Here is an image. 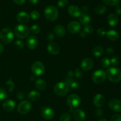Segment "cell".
I'll list each match as a JSON object with an SVG mask.
<instances>
[{"label": "cell", "instance_id": "obj_44", "mask_svg": "<svg viewBox=\"0 0 121 121\" xmlns=\"http://www.w3.org/2000/svg\"><path fill=\"white\" fill-rule=\"evenodd\" d=\"M113 52H114V50H113V49L112 48V47H108L106 50V54H109V55H111V54H112L113 53Z\"/></svg>", "mask_w": 121, "mask_h": 121}, {"label": "cell", "instance_id": "obj_13", "mask_svg": "<svg viewBox=\"0 0 121 121\" xmlns=\"http://www.w3.org/2000/svg\"><path fill=\"white\" fill-rule=\"evenodd\" d=\"M69 14L72 17L74 18H79V17L81 15L82 11L80 8L76 5H72L69 6L67 9Z\"/></svg>", "mask_w": 121, "mask_h": 121}, {"label": "cell", "instance_id": "obj_14", "mask_svg": "<svg viewBox=\"0 0 121 121\" xmlns=\"http://www.w3.org/2000/svg\"><path fill=\"white\" fill-rule=\"evenodd\" d=\"M109 106L112 111L121 112V100L118 99H112L109 103Z\"/></svg>", "mask_w": 121, "mask_h": 121}, {"label": "cell", "instance_id": "obj_51", "mask_svg": "<svg viewBox=\"0 0 121 121\" xmlns=\"http://www.w3.org/2000/svg\"><path fill=\"white\" fill-rule=\"evenodd\" d=\"M4 51V46L2 44L0 43V54L2 53Z\"/></svg>", "mask_w": 121, "mask_h": 121}, {"label": "cell", "instance_id": "obj_19", "mask_svg": "<svg viewBox=\"0 0 121 121\" xmlns=\"http://www.w3.org/2000/svg\"><path fill=\"white\" fill-rule=\"evenodd\" d=\"M60 47L56 43H50L47 46V50L50 54H53V55L59 54V52H60Z\"/></svg>", "mask_w": 121, "mask_h": 121}, {"label": "cell", "instance_id": "obj_52", "mask_svg": "<svg viewBox=\"0 0 121 121\" xmlns=\"http://www.w3.org/2000/svg\"><path fill=\"white\" fill-rule=\"evenodd\" d=\"M82 9H83V11H87V10H88V9H89V7H87V6H86V5H85V6H83V7Z\"/></svg>", "mask_w": 121, "mask_h": 121}, {"label": "cell", "instance_id": "obj_11", "mask_svg": "<svg viewBox=\"0 0 121 121\" xmlns=\"http://www.w3.org/2000/svg\"><path fill=\"white\" fill-rule=\"evenodd\" d=\"M94 62L91 58H86L82 60L80 65L81 69L84 71H89L93 68Z\"/></svg>", "mask_w": 121, "mask_h": 121}, {"label": "cell", "instance_id": "obj_48", "mask_svg": "<svg viewBox=\"0 0 121 121\" xmlns=\"http://www.w3.org/2000/svg\"><path fill=\"white\" fill-rule=\"evenodd\" d=\"M15 3L19 5H21V4H23L25 3L26 0H13Z\"/></svg>", "mask_w": 121, "mask_h": 121}, {"label": "cell", "instance_id": "obj_20", "mask_svg": "<svg viewBox=\"0 0 121 121\" xmlns=\"http://www.w3.org/2000/svg\"><path fill=\"white\" fill-rule=\"evenodd\" d=\"M2 108L6 111H12L15 109V103L12 100H7L2 104Z\"/></svg>", "mask_w": 121, "mask_h": 121}, {"label": "cell", "instance_id": "obj_47", "mask_svg": "<svg viewBox=\"0 0 121 121\" xmlns=\"http://www.w3.org/2000/svg\"><path fill=\"white\" fill-rule=\"evenodd\" d=\"M116 13H117L119 15H121V5H118L116 7Z\"/></svg>", "mask_w": 121, "mask_h": 121}, {"label": "cell", "instance_id": "obj_33", "mask_svg": "<svg viewBox=\"0 0 121 121\" xmlns=\"http://www.w3.org/2000/svg\"><path fill=\"white\" fill-rule=\"evenodd\" d=\"M83 31L86 34H91L93 31V28L91 25L86 24L83 27Z\"/></svg>", "mask_w": 121, "mask_h": 121}, {"label": "cell", "instance_id": "obj_45", "mask_svg": "<svg viewBox=\"0 0 121 121\" xmlns=\"http://www.w3.org/2000/svg\"><path fill=\"white\" fill-rule=\"evenodd\" d=\"M17 96L18 98V99L22 100V99H23L24 98V94L23 92H19L18 93H17Z\"/></svg>", "mask_w": 121, "mask_h": 121}, {"label": "cell", "instance_id": "obj_30", "mask_svg": "<svg viewBox=\"0 0 121 121\" xmlns=\"http://www.w3.org/2000/svg\"><path fill=\"white\" fill-rule=\"evenodd\" d=\"M100 65L104 68H107L111 65V62H110V60L107 57L103 58L100 61Z\"/></svg>", "mask_w": 121, "mask_h": 121}, {"label": "cell", "instance_id": "obj_17", "mask_svg": "<svg viewBox=\"0 0 121 121\" xmlns=\"http://www.w3.org/2000/svg\"><path fill=\"white\" fill-rule=\"evenodd\" d=\"M93 104L95 106L98 108H100L105 104V98L101 94H97L94 97L93 100Z\"/></svg>", "mask_w": 121, "mask_h": 121}, {"label": "cell", "instance_id": "obj_28", "mask_svg": "<svg viewBox=\"0 0 121 121\" xmlns=\"http://www.w3.org/2000/svg\"><path fill=\"white\" fill-rule=\"evenodd\" d=\"M66 82L69 85V88L70 87L72 89H76L79 87V83L76 81V80H74V79H72V78H69L66 80Z\"/></svg>", "mask_w": 121, "mask_h": 121}, {"label": "cell", "instance_id": "obj_36", "mask_svg": "<svg viewBox=\"0 0 121 121\" xmlns=\"http://www.w3.org/2000/svg\"><path fill=\"white\" fill-rule=\"evenodd\" d=\"M68 4V0H59L57 2V5L60 8H63Z\"/></svg>", "mask_w": 121, "mask_h": 121}, {"label": "cell", "instance_id": "obj_49", "mask_svg": "<svg viewBox=\"0 0 121 121\" xmlns=\"http://www.w3.org/2000/svg\"><path fill=\"white\" fill-rule=\"evenodd\" d=\"M79 35H80V36L82 38H85L86 37V35H87V34L83 30L79 32Z\"/></svg>", "mask_w": 121, "mask_h": 121}, {"label": "cell", "instance_id": "obj_53", "mask_svg": "<svg viewBox=\"0 0 121 121\" xmlns=\"http://www.w3.org/2000/svg\"><path fill=\"white\" fill-rule=\"evenodd\" d=\"M98 121H108L106 120V119H100V120H99Z\"/></svg>", "mask_w": 121, "mask_h": 121}, {"label": "cell", "instance_id": "obj_38", "mask_svg": "<svg viewBox=\"0 0 121 121\" xmlns=\"http://www.w3.org/2000/svg\"><path fill=\"white\" fill-rule=\"evenodd\" d=\"M7 96V95L5 90L3 89L0 88V101L4 100Z\"/></svg>", "mask_w": 121, "mask_h": 121}, {"label": "cell", "instance_id": "obj_37", "mask_svg": "<svg viewBox=\"0 0 121 121\" xmlns=\"http://www.w3.org/2000/svg\"><path fill=\"white\" fill-rule=\"evenodd\" d=\"M15 46L17 48L19 49H22L24 47V43L21 40H17L15 43Z\"/></svg>", "mask_w": 121, "mask_h": 121}, {"label": "cell", "instance_id": "obj_1", "mask_svg": "<svg viewBox=\"0 0 121 121\" xmlns=\"http://www.w3.org/2000/svg\"><path fill=\"white\" fill-rule=\"evenodd\" d=\"M106 76L112 82H119L121 80V70L117 67H111L106 71Z\"/></svg>", "mask_w": 121, "mask_h": 121}, {"label": "cell", "instance_id": "obj_7", "mask_svg": "<svg viewBox=\"0 0 121 121\" xmlns=\"http://www.w3.org/2000/svg\"><path fill=\"white\" fill-rule=\"evenodd\" d=\"M67 104L71 108H76L80 105L81 99L76 94H72L67 98Z\"/></svg>", "mask_w": 121, "mask_h": 121}, {"label": "cell", "instance_id": "obj_5", "mask_svg": "<svg viewBox=\"0 0 121 121\" xmlns=\"http://www.w3.org/2000/svg\"><path fill=\"white\" fill-rule=\"evenodd\" d=\"M30 33V30L27 26L24 24L18 25L14 29V34L19 39H25L27 37Z\"/></svg>", "mask_w": 121, "mask_h": 121}, {"label": "cell", "instance_id": "obj_2", "mask_svg": "<svg viewBox=\"0 0 121 121\" xmlns=\"http://www.w3.org/2000/svg\"><path fill=\"white\" fill-rule=\"evenodd\" d=\"M44 13L47 20L50 21H55L59 17V11L54 5L47 6L44 9Z\"/></svg>", "mask_w": 121, "mask_h": 121}, {"label": "cell", "instance_id": "obj_39", "mask_svg": "<svg viewBox=\"0 0 121 121\" xmlns=\"http://www.w3.org/2000/svg\"><path fill=\"white\" fill-rule=\"evenodd\" d=\"M110 62H111V65H112V66H117L119 63V59L118 57L113 56L110 60Z\"/></svg>", "mask_w": 121, "mask_h": 121}, {"label": "cell", "instance_id": "obj_3", "mask_svg": "<svg viewBox=\"0 0 121 121\" xmlns=\"http://www.w3.org/2000/svg\"><path fill=\"white\" fill-rule=\"evenodd\" d=\"M69 91V86L66 82H61L54 86V92L56 95L60 96H65Z\"/></svg>", "mask_w": 121, "mask_h": 121}, {"label": "cell", "instance_id": "obj_46", "mask_svg": "<svg viewBox=\"0 0 121 121\" xmlns=\"http://www.w3.org/2000/svg\"><path fill=\"white\" fill-rule=\"evenodd\" d=\"M47 39L48 41H53L54 39V35H53L52 33H49V34H48V35H47Z\"/></svg>", "mask_w": 121, "mask_h": 121}, {"label": "cell", "instance_id": "obj_15", "mask_svg": "<svg viewBox=\"0 0 121 121\" xmlns=\"http://www.w3.org/2000/svg\"><path fill=\"white\" fill-rule=\"evenodd\" d=\"M39 41L36 37L34 35H30L27 39V44L28 48L31 50H34L38 46Z\"/></svg>", "mask_w": 121, "mask_h": 121}, {"label": "cell", "instance_id": "obj_18", "mask_svg": "<svg viewBox=\"0 0 121 121\" xmlns=\"http://www.w3.org/2000/svg\"><path fill=\"white\" fill-rule=\"evenodd\" d=\"M16 18L17 21L21 24L27 23L30 20V16L28 14L24 11H21L18 13Z\"/></svg>", "mask_w": 121, "mask_h": 121}, {"label": "cell", "instance_id": "obj_50", "mask_svg": "<svg viewBox=\"0 0 121 121\" xmlns=\"http://www.w3.org/2000/svg\"><path fill=\"white\" fill-rule=\"evenodd\" d=\"M28 1L30 2V3L32 4H37L39 0H28Z\"/></svg>", "mask_w": 121, "mask_h": 121}, {"label": "cell", "instance_id": "obj_27", "mask_svg": "<svg viewBox=\"0 0 121 121\" xmlns=\"http://www.w3.org/2000/svg\"><path fill=\"white\" fill-rule=\"evenodd\" d=\"M46 86H47V84H46V82L43 79H39L35 82V87L39 90L43 91L46 89Z\"/></svg>", "mask_w": 121, "mask_h": 121}, {"label": "cell", "instance_id": "obj_10", "mask_svg": "<svg viewBox=\"0 0 121 121\" xmlns=\"http://www.w3.org/2000/svg\"><path fill=\"white\" fill-rule=\"evenodd\" d=\"M81 29V25L78 21H72L69 22L67 26V30L69 32L72 34H76L79 33Z\"/></svg>", "mask_w": 121, "mask_h": 121}, {"label": "cell", "instance_id": "obj_25", "mask_svg": "<svg viewBox=\"0 0 121 121\" xmlns=\"http://www.w3.org/2000/svg\"><path fill=\"white\" fill-rule=\"evenodd\" d=\"M91 17L87 13L82 14L79 17V21H80V22L84 25L89 24V23L91 21Z\"/></svg>", "mask_w": 121, "mask_h": 121}, {"label": "cell", "instance_id": "obj_21", "mask_svg": "<svg viewBox=\"0 0 121 121\" xmlns=\"http://www.w3.org/2000/svg\"><path fill=\"white\" fill-rule=\"evenodd\" d=\"M108 22L111 27H115L118 24V18L115 14H111L108 17Z\"/></svg>", "mask_w": 121, "mask_h": 121}, {"label": "cell", "instance_id": "obj_42", "mask_svg": "<svg viewBox=\"0 0 121 121\" xmlns=\"http://www.w3.org/2000/svg\"><path fill=\"white\" fill-rule=\"evenodd\" d=\"M97 34L100 36H104L106 34V31L104 28H100L97 30Z\"/></svg>", "mask_w": 121, "mask_h": 121}, {"label": "cell", "instance_id": "obj_9", "mask_svg": "<svg viewBox=\"0 0 121 121\" xmlns=\"http://www.w3.org/2000/svg\"><path fill=\"white\" fill-rule=\"evenodd\" d=\"M31 109V104L29 101L23 100L18 105L17 110L21 114H27Z\"/></svg>", "mask_w": 121, "mask_h": 121}, {"label": "cell", "instance_id": "obj_31", "mask_svg": "<svg viewBox=\"0 0 121 121\" xmlns=\"http://www.w3.org/2000/svg\"><path fill=\"white\" fill-rule=\"evenodd\" d=\"M103 2L108 6L117 5L120 2V0H102Z\"/></svg>", "mask_w": 121, "mask_h": 121}, {"label": "cell", "instance_id": "obj_6", "mask_svg": "<svg viewBox=\"0 0 121 121\" xmlns=\"http://www.w3.org/2000/svg\"><path fill=\"white\" fill-rule=\"evenodd\" d=\"M106 73L103 70H97L92 74V80L95 83L100 84L106 79Z\"/></svg>", "mask_w": 121, "mask_h": 121}, {"label": "cell", "instance_id": "obj_32", "mask_svg": "<svg viewBox=\"0 0 121 121\" xmlns=\"http://www.w3.org/2000/svg\"><path fill=\"white\" fill-rule=\"evenodd\" d=\"M71 119V116L70 113L67 112L63 113L60 118V121H70Z\"/></svg>", "mask_w": 121, "mask_h": 121}, {"label": "cell", "instance_id": "obj_22", "mask_svg": "<svg viewBox=\"0 0 121 121\" xmlns=\"http://www.w3.org/2000/svg\"><path fill=\"white\" fill-rule=\"evenodd\" d=\"M106 34L108 39L111 41H117L119 39V34L117 31L114 30H111L108 31V32H106Z\"/></svg>", "mask_w": 121, "mask_h": 121}, {"label": "cell", "instance_id": "obj_12", "mask_svg": "<svg viewBox=\"0 0 121 121\" xmlns=\"http://www.w3.org/2000/svg\"><path fill=\"white\" fill-rule=\"evenodd\" d=\"M41 115L46 120H51L54 117V113L53 110L51 108L45 106L41 110Z\"/></svg>", "mask_w": 121, "mask_h": 121}, {"label": "cell", "instance_id": "obj_26", "mask_svg": "<svg viewBox=\"0 0 121 121\" xmlns=\"http://www.w3.org/2000/svg\"><path fill=\"white\" fill-rule=\"evenodd\" d=\"M40 94L39 92L35 91H33L29 93L28 95V98L31 101H35L40 98Z\"/></svg>", "mask_w": 121, "mask_h": 121}, {"label": "cell", "instance_id": "obj_8", "mask_svg": "<svg viewBox=\"0 0 121 121\" xmlns=\"http://www.w3.org/2000/svg\"><path fill=\"white\" fill-rule=\"evenodd\" d=\"M44 66L40 61H35L32 65L31 71L34 75L40 76L44 72Z\"/></svg>", "mask_w": 121, "mask_h": 121}, {"label": "cell", "instance_id": "obj_40", "mask_svg": "<svg viewBox=\"0 0 121 121\" xmlns=\"http://www.w3.org/2000/svg\"><path fill=\"white\" fill-rule=\"evenodd\" d=\"M74 74H75L76 77L77 78H81L83 76V72L81 69H80L79 68H77L76 69L75 72H74Z\"/></svg>", "mask_w": 121, "mask_h": 121}, {"label": "cell", "instance_id": "obj_4", "mask_svg": "<svg viewBox=\"0 0 121 121\" xmlns=\"http://www.w3.org/2000/svg\"><path fill=\"white\" fill-rule=\"evenodd\" d=\"M14 33L13 31L8 28H5L0 32V39L1 41L5 44L11 43L14 40Z\"/></svg>", "mask_w": 121, "mask_h": 121}, {"label": "cell", "instance_id": "obj_41", "mask_svg": "<svg viewBox=\"0 0 121 121\" xmlns=\"http://www.w3.org/2000/svg\"><path fill=\"white\" fill-rule=\"evenodd\" d=\"M110 121H121V115L119 114H115L112 116Z\"/></svg>", "mask_w": 121, "mask_h": 121}, {"label": "cell", "instance_id": "obj_16", "mask_svg": "<svg viewBox=\"0 0 121 121\" xmlns=\"http://www.w3.org/2000/svg\"><path fill=\"white\" fill-rule=\"evenodd\" d=\"M73 117L76 121H85L86 119V114L82 109H77L73 112Z\"/></svg>", "mask_w": 121, "mask_h": 121}, {"label": "cell", "instance_id": "obj_34", "mask_svg": "<svg viewBox=\"0 0 121 121\" xmlns=\"http://www.w3.org/2000/svg\"><path fill=\"white\" fill-rule=\"evenodd\" d=\"M30 31L33 34H39L40 32V27L38 25H33L30 28Z\"/></svg>", "mask_w": 121, "mask_h": 121}, {"label": "cell", "instance_id": "obj_29", "mask_svg": "<svg viewBox=\"0 0 121 121\" xmlns=\"http://www.w3.org/2000/svg\"><path fill=\"white\" fill-rule=\"evenodd\" d=\"M107 10V8L104 5H99L95 8V12L96 14H99V15H102L106 13Z\"/></svg>", "mask_w": 121, "mask_h": 121}, {"label": "cell", "instance_id": "obj_24", "mask_svg": "<svg viewBox=\"0 0 121 121\" xmlns=\"http://www.w3.org/2000/svg\"><path fill=\"white\" fill-rule=\"evenodd\" d=\"M104 52V47L102 46H96L92 50V54L95 57H99L101 56L102 55Z\"/></svg>", "mask_w": 121, "mask_h": 121}, {"label": "cell", "instance_id": "obj_35", "mask_svg": "<svg viewBox=\"0 0 121 121\" xmlns=\"http://www.w3.org/2000/svg\"><path fill=\"white\" fill-rule=\"evenodd\" d=\"M40 17V13L37 11L34 10L33 11L31 12L30 15V18L34 20H38Z\"/></svg>", "mask_w": 121, "mask_h": 121}, {"label": "cell", "instance_id": "obj_23", "mask_svg": "<svg viewBox=\"0 0 121 121\" xmlns=\"http://www.w3.org/2000/svg\"><path fill=\"white\" fill-rule=\"evenodd\" d=\"M54 31L57 36L59 37H63L66 34V30L65 27L61 25H58L56 26L54 29Z\"/></svg>", "mask_w": 121, "mask_h": 121}, {"label": "cell", "instance_id": "obj_43", "mask_svg": "<svg viewBox=\"0 0 121 121\" xmlns=\"http://www.w3.org/2000/svg\"><path fill=\"white\" fill-rule=\"evenodd\" d=\"M95 114L98 117H101V116L103 115V113H104V111H103V110L101 108H97L95 110Z\"/></svg>", "mask_w": 121, "mask_h": 121}]
</instances>
